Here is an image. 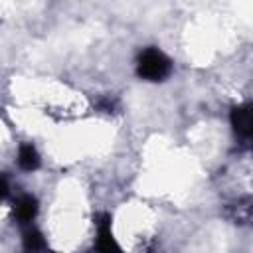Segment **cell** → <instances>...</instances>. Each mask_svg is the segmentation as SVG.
Wrapping results in <instances>:
<instances>
[{
	"instance_id": "5",
	"label": "cell",
	"mask_w": 253,
	"mask_h": 253,
	"mask_svg": "<svg viewBox=\"0 0 253 253\" xmlns=\"http://www.w3.org/2000/svg\"><path fill=\"white\" fill-rule=\"evenodd\" d=\"M22 247L26 253H51L49 251V245L43 237V233L34 227V225H28L24 229V235H22Z\"/></svg>"
},
{
	"instance_id": "1",
	"label": "cell",
	"mask_w": 253,
	"mask_h": 253,
	"mask_svg": "<svg viewBox=\"0 0 253 253\" xmlns=\"http://www.w3.org/2000/svg\"><path fill=\"white\" fill-rule=\"evenodd\" d=\"M172 73L170 57L158 47H144L136 57V75L144 81H164Z\"/></svg>"
},
{
	"instance_id": "7",
	"label": "cell",
	"mask_w": 253,
	"mask_h": 253,
	"mask_svg": "<svg viewBox=\"0 0 253 253\" xmlns=\"http://www.w3.org/2000/svg\"><path fill=\"white\" fill-rule=\"evenodd\" d=\"M249 204H251L249 198L237 202L235 215H233V219H237V223H245V221H249V217H251V206H249Z\"/></svg>"
},
{
	"instance_id": "4",
	"label": "cell",
	"mask_w": 253,
	"mask_h": 253,
	"mask_svg": "<svg viewBox=\"0 0 253 253\" xmlns=\"http://www.w3.org/2000/svg\"><path fill=\"white\" fill-rule=\"evenodd\" d=\"M38 215V200L32 194H22L14 202V217L20 225H32L34 217Z\"/></svg>"
},
{
	"instance_id": "2",
	"label": "cell",
	"mask_w": 253,
	"mask_h": 253,
	"mask_svg": "<svg viewBox=\"0 0 253 253\" xmlns=\"http://www.w3.org/2000/svg\"><path fill=\"white\" fill-rule=\"evenodd\" d=\"M95 223H97V237H95L97 253H125V249L119 245V241L113 235L111 215L109 213H101Z\"/></svg>"
},
{
	"instance_id": "3",
	"label": "cell",
	"mask_w": 253,
	"mask_h": 253,
	"mask_svg": "<svg viewBox=\"0 0 253 253\" xmlns=\"http://www.w3.org/2000/svg\"><path fill=\"white\" fill-rule=\"evenodd\" d=\"M229 123H231L233 132L241 140H249L251 132H253V111H251V105L245 103V105L233 107L231 113H229Z\"/></svg>"
},
{
	"instance_id": "6",
	"label": "cell",
	"mask_w": 253,
	"mask_h": 253,
	"mask_svg": "<svg viewBox=\"0 0 253 253\" xmlns=\"http://www.w3.org/2000/svg\"><path fill=\"white\" fill-rule=\"evenodd\" d=\"M40 164H42V160H40V154H38L36 146L30 144V142L20 144V148H18V166L26 172H34V170L40 168Z\"/></svg>"
},
{
	"instance_id": "8",
	"label": "cell",
	"mask_w": 253,
	"mask_h": 253,
	"mask_svg": "<svg viewBox=\"0 0 253 253\" xmlns=\"http://www.w3.org/2000/svg\"><path fill=\"white\" fill-rule=\"evenodd\" d=\"M6 196H8V180L0 174V200L6 198Z\"/></svg>"
}]
</instances>
